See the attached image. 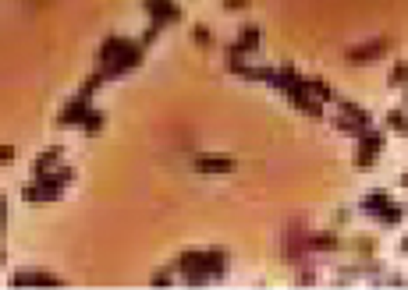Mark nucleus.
<instances>
[{"label":"nucleus","instance_id":"obj_23","mask_svg":"<svg viewBox=\"0 0 408 290\" xmlns=\"http://www.w3.org/2000/svg\"><path fill=\"white\" fill-rule=\"evenodd\" d=\"M4 226H8V202L0 198V237H4Z\"/></svg>","mask_w":408,"mask_h":290},{"label":"nucleus","instance_id":"obj_12","mask_svg":"<svg viewBox=\"0 0 408 290\" xmlns=\"http://www.w3.org/2000/svg\"><path fill=\"white\" fill-rule=\"evenodd\" d=\"M341 237L334 230H323V234H309V252H337Z\"/></svg>","mask_w":408,"mask_h":290},{"label":"nucleus","instance_id":"obj_14","mask_svg":"<svg viewBox=\"0 0 408 290\" xmlns=\"http://www.w3.org/2000/svg\"><path fill=\"white\" fill-rule=\"evenodd\" d=\"M305 85H309V96L320 99V103H331V99H334L331 81H323V78H305Z\"/></svg>","mask_w":408,"mask_h":290},{"label":"nucleus","instance_id":"obj_19","mask_svg":"<svg viewBox=\"0 0 408 290\" xmlns=\"http://www.w3.org/2000/svg\"><path fill=\"white\" fill-rule=\"evenodd\" d=\"M387 81H391L394 89H405V85H408V64H394V68H391V78H387Z\"/></svg>","mask_w":408,"mask_h":290},{"label":"nucleus","instance_id":"obj_24","mask_svg":"<svg viewBox=\"0 0 408 290\" xmlns=\"http://www.w3.org/2000/svg\"><path fill=\"white\" fill-rule=\"evenodd\" d=\"M153 283H174V273H156Z\"/></svg>","mask_w":408,"mask_h":290},{"label":"nucleus","instance_id":"obj_13","mask_svg":"<svg viewBox=\"0 0 408 290\" xmlns=\"http://www.w3.org/2000/svg\"><path fill=\"white\" fill-rule=\"evenodd\" d=\"M235 50H241V53H252V50H259V29L256 25H245L241 29V36L231 43Z\"/></svg>","mask_w":408,"mask_h":290},{"label":"nucleus","instance_id":"obj_9","mask_svg":"<svg viewBox=\"0 0 408 290\" xmlns=\"http://www.w3.org/2000/svg\"><path fill=\"white\" fill-rule=\"evenodd\" d=\"M60 156H64V149H60V145H50V149H47L43 156H36V163H32V174H36V177H43V174L57 170V167H60Z\"/></svg>","mask_w":408,"mask_h":290},{"label":"nucleus","instance_id":"obj_1","mask_svg":"<svg viewBox=\"0 0 408 290\" xmlns=\"http://www.w3.org/2000/svg\"><path fill=\"white\" fill-rule=\"evenodd\" d=\"M174 273L181 276V283H210V280H220L228 273V252L224 248H210V252H185L174 259Z\"/></svg>","mask_w":408,"mask_h":290},{"label":"nucleus","instance_id":"obj_22","mask_svg":"<svg viewBox=\"0 0 408 290\" xmlns=\"http://www.w3.org/2000/svg\"><path fill=\"white\" fill-rule=\"evenodd\" d=\"M14 163V145H0V167Z\"/></svg>","mask_w":408,"mask_h":290},{"label":"nucleus","instance_id":"obj_17","mask_svg":"<svg viewBox=\"0 0 408 290\" xmlns=\"http://www.w3.org/2000/svg\"><path fill=\"white\" fill-rule=\"evenodd\" d=\"M387 128L408 138V110H391V114H387Z\"/></svg>","mask_w":408,"mask_h":290},{"label":"nucleus","instance_id":"obj_20","mask_svg":"<svg viewBox=\"0 0 408 290\" xmlns=\"http://www.w3.org/2000/svg\"><path fill=\"white\" fill-rule=\"evenodd\" d=\"M352 248H355V252H359L362 259H370V255H373V248H376V241H373V237H359Z\"/></svg>","mask_w":408,"mask_h":290},{"label":"nucleus","instance_id":"obj_5","mask_svg":"<svg viewBox=\"0 0 408 290\" xmlns=\"http://www.w3.org/2000/svg\"><path fill=\"white\" fill-rule=\"evenodd\" d=\"M89 110H93V103L86 96H75V99H68V107L60 110L57 124H60V128H82V120L89 117Z\"/></svg>","mask_w":408,"mask_h":290},{"label":"nucleus","instance_id":"obj_18","mask_svg":"<svg viewBox=\"0 0 408 290\" xmlns=\"http://www.w3.org/2000/svg\"><path fill=\"white\" fill-rule=\"evenodd\" d=\"M192 39H195V47H202V50H213V47H217V36H213V29H206V25H195V29H192Z\"/></svg>","mask_w":408,"mask_h":290},{"label":"nucleus","instance_id":"obj_6","mask_svg":"<svg viewBox=\"0 0 408 290\" xmlns=\"http://www.w3.org/2000/svg\"><path fill=\"white\" fill-rule=\"evenodd\" d=\"M142 8H146V14L153 18L156 25H171V22L181 18L178 0H142Z\"/></svg>","mask_w":408,"mask_h":290},{"label":"nucleus","instance_id":"obj_10","mask_svg":"<svg viewBox=\"0 0 408 290\" xmlns=\"http://www.w3.org/2000/svg\"><path fill=\"white\" fill-rule=\"evenodd\" d=\"M11 283H18V287H25V283H47V287H57L60 276L43 273V269H22V273H14V276H11Z\"/></svg>","mask_w":408,"mask_h":290},{"label":"nucleus","instance_id":"obj_2","mask_svg":"<svg viewBox=\"0 0 408 290\" xmlns=\"http://www.w3.org/2000/svg\"><path fill=\"white\" fill-rule=\"evenodd\" d=\"M71 181H75V170L60 163L57 170H50V174H43V177H36L32 184H25V188H22V198L32 202V205H36V202H57L60 195H64V188H68Z\"/></svg>","mask_w":408,"mask_h":290},{"label":"nucleus","instance_id":"obj_11","mask_svg":"<svg viewBox=\"0 0 408 290\" xmlns=\"http://www.w3.org/2000/svg\"><path fill=\"white\" fill-rule=\"evenodd\" d=\"M387 205H391V195L376 188V192H370V195H365V198L359 202V209H362L365 216H373V220H376V216H380V213L387 209Z\"/></svg>","mask_w":408,"mask_h":290},{"label":"nucleus","instance_id":"obj_21","mask_svg":"<svg viewBox=\"0 0 408 290\" xmlns=\"http://www.w3.org/2000/svg\"><path fill=\"white\" fill-rule=\"evenodd\" d=\"M249 4H252V0H224V11H231V14H235V11H245Z\"/></svg>","mask_w":408,"mask_h":290},{"label":"nucleus","instance_id":"obj_4","mask_svg":"<svg viewBox=\"0 0 408 290\" xmlns=\"http://www.w3.org/2000/svg\"><path fill=\"white\" fill-rule=\"evenodd\" d=\"M383 145H387V135L380 128H370V131H362L359 135V156H355V167L359 170H370L376 156L383 153Z\"/></svg>","mask_w":408,"mask_h":290},{"label":"nucleus","instance_id":"obj_25","mask_svg":"<svg viewBox=\"0 0 408 290\" xmlns=\"http://www.w3.org/2000/svg\"><path fill=\"white\" fill-rule=\"evenodd\" d=\"M401 252L408 255V237H401Z\"/></svg>","mask_w":408,"mask_h":290},{"label":"nucleus","instance_id":"obj_3","mask_svg":"<svg viewBox=\"0 0 408 290\" xmlns=\"http://www.w3.org/2000/svg\"><path fill=\"white\" fill-rule=\"evenodd\" d=\"M334 128L341 131V135H352V138H359L362 131H370L373 128V117L365 114L359 103H352V99H341V114L334 117Z\"/></svg>","mask_w":408,"mask_h":290},{"label":"nucleus","instance_id":"obj_15","mask_svg":"<svg viewBox=\"0 0 408 290\" xmlns=\"http://www.w3.org/2000/svg\"><path fill=\"white\" fill-rule=\"evenodd\" d=\"M401 220H405V205H398V202H391V205H387V209L376 216L380 226H398Z\"/></svg>","mask_w":408,"mask_h":290},{"label":"nucleus","instance_id":"obj_8","mask_svg":"<svg viewBox=\"0 0 408 290\" xmlns=\"http://www.w3.org/2000/svg\"><path fill=\"white\" fill-rule=\"evenodd\" d=\"M195 170L199 174H231L235 159L231 156H195Z\"/></svg>","mask_w":408,"mask_h":290},{"label":"nucleus","instance_id":"obj_7","mask_svg":"<svg viewBox=\"0 0 408 290\" xmlns=\"http://www.w3.org/2000/svg\"><path fill=\"white\" fill-rule=\"evenodd\" d=\"M387 50H391V39H370V43H362V47H352L348 60H352V64H370V60L383 57Z\"/></svg>","mask_w":408,"mask_h":290},{"label":"nucleus","instance_id":"obj_16","mask_svg":"<svg viewBox=\"0 0 408 290\" xmlns=\"http://www.w3.org/2000/svg\"><path fill=\"white\" fill-rule=\"evenodd\" d=\"M104 124H107L104 110H89V117L82 120V131H86V135H99V131H104Z\"/></svg>","mask_w":408,"mask_h":290}]
</instances>
